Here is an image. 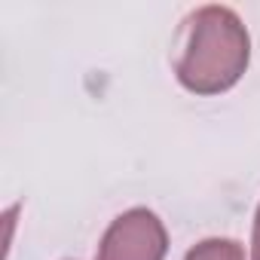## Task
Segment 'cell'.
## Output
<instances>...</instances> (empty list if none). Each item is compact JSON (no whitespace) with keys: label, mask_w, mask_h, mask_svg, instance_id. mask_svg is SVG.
<instances>
[{"label":"cell","mask_w":260,"mask_h":260,"mask_svg":"<svg viewBox=\"0 0 260 260\" xmlns=\"http://www.w3.org/2000/svg\"><path fill=\"white\" fill-rule=\"evenodd\" d=\"M251 61V37L230 7H202L187 19V37L175 64L178 83L193 95L233 89Z\"/></svg>","instance_id":"cell-1"},{"label":"cell","mask_w":260,"mask_h":260,"mask_svg":"<svg viewBox=\"0 0 260 260\" xmlns=\"http://www.w3.org/2000/svg\"><path fill=\"white\" fill-rule=\"evenodd\" d=\"M169 251V233L150 208H128L119 214L101 245L98 260H162Z\"/></svg>","instance_id":"cell-2"},{"label":"cell","mask_w":260,"mask_h":260,"mask_svg":"<svg viewBox=\"0 0 260 260\" xmlns=\"http://www.w3.org/2000/svg\"><path fill=\"white\" fill-rule=\"evenodd\" d=\"M184 260H245V251L236 239H205L190 248Z\"/></svg>","instance_id":"cell-3"},{"label":"cell","mask_w":260,"mask_h":260,"mask_svg":"<svg viewBox=\"0 0 260 260\" xmlns=\"http://www.w3.org/2000/svg\"><path fill=\"white\" fill-rule=\"evenodd\" d=\"M251 260H260V205L254 214V233H251Z\"/></svg>","instance_id":"cell-4"}]
</instances>
